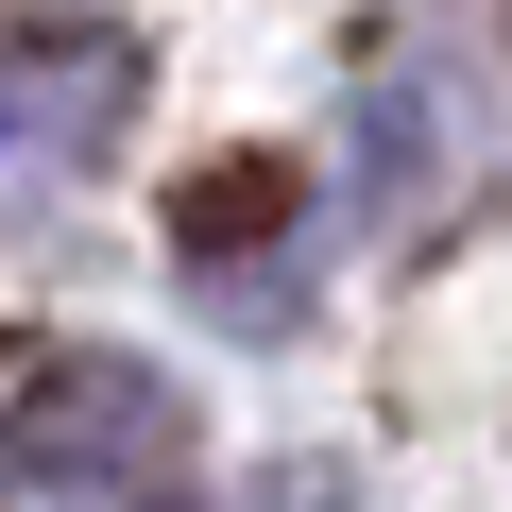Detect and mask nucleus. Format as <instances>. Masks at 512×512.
Returning <instances> with one entry per match:
<instances>
[{
	"mask_svg": "<svg viewBox=\"0 0 512 512\" xmlns=\"http://www.w3.org/2000/svg\"><path fill=\"white\" fill-rule=\"evenodd\" d=\"M137 512H171V495H137ZM205 512H342V478H325V461H274L256 495H205Z\"/></svg>",
	"mask_w": 512,
	"mask_h": 512,
	"instance_id": "20e7f679",
	"label": "nucleus"
},
{
	"mask_svg": "<svg viewBox=\"0 0 512 512\" xmlns=\"http://www.w3.org/2000/svg\"><path fill=\"white\" fill-rule=\"evenodd\" d=\"M171 461H188V393L120 342H69L0 393V478L52 512H137V495H171Z\"/></svg>",
	"mask_w": 512,
	"mask_h": 512,
	"instance_id": "f257e3e1",
	"label": "nucleus"
},
{
	"mask_svg": "<svg viewBox=\"0 0 512 512\" xmlns=\"http://www.w3.org/2000/svg\"><path fill=\"white\" fill-rule=\"evenodd\" d=\"M171 256H188V291L222 325H291V291H308V171L291 154H222L171 205Z\"/></svg>",
	"mask_w": 512,
	"mask_h": 512,
	"instance_id": "7ed1b4c3",
	"label": "nucleus"
},
{
	"mask_svg": "<svg viewBox=\"0 0 512 512\" xmlns=\"http://www.w3.org/2000/svg\"><path fill=\"white\" fill-rule=\"evenodd\" d=\"M154 52L120 18H0V188H69L103 171V137L137 120Z\"/></svg>",
	"mask_w": 512,
	"mask_h": 512,
	"instance_id": "f03ea898",
	"label": "nucleus"
}]
</instances>
